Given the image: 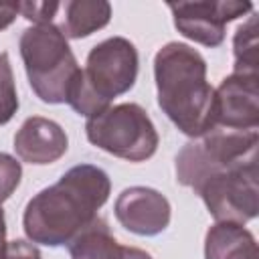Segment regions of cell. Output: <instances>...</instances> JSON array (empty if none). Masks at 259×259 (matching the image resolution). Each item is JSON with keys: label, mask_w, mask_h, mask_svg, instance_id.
I'll return each mask as SVG.
<instances>
[{"label": "cell", "mask_w": 259, "mask_h": 259, "mask_svg": "<svg viewBox=\"0 0 259 259\" xmlns=\"http://www.w3.org/2000/svg\"><path fill=\"white\" fill-rule=\"evenodd\" d=\"M6 219H4V208H2V204H0V253L4 251V247H6Z\"/></svg>", "instance_id": "21"}, {"label": "cell", "mask_w": 259, "mask_h": 259, "mask_svg": "<svg viewBox=\"0 0 259 259\" xmlns=\"http://www.w3.org/2000/svg\"><path fill=\"white\" fill-rule=\"evenodd\" d=\"M71 259H125V247L111 235L107 223L95 217L71 243Z\"/></svg>", "instance_id": "14"}, {"label": "cell", "mask_w": 259, "mask_h": 259, "mask_svg": "<svg viewBox=\"0 0 259 259\" xmlns=\"http://www.w3.org/2000/svg\"><path fill=\"white\" fill-rule=\"evenodd\" d=\"M28 83L45 103H67L81 67L63 30L55 24H34L22 30L18 40Z\"/></svg>", "instance_id": "4"}, {"label": "cell", "mask_w": 259, "mask_h": 259, "mask_svg": "<svg viewBox=\"0 0 259 259\" xmlns=\"http://www.w3.org/2000/svg\"><path fill=\"white\" fill-rule=\"evenodd\" d=\"M18 93L8 53H0V125H6L18 111Z\"/></svg>", "instance_id": "16"}, {"label": "cell", "mask_w": 259, "mask_h": 259, "mask_svg": "<svg viewBox=\"0 0 259 259\" xmlns=\"http://www.w3.org/2000/svg\"><path fill=\"white\" fill-rule=\"evenodd\" d=\"M18 14V4H0V30H4L6 26H10L16 20Z\"/></svg>", "instance_id": "20"}, {"label": "cell", "mask_w": 259, "mask_h": 259, "mask_svg": "<svg viewBox=\"0 0 259 259\" xmlns=\"http://www.w3.org/2000/svg\"><path fill=\"white\" fill-rule=\"evenodd\" d=\"M61 10L63 24L59 28L67 38H85L111 20V4L105 0H67Z\"/></svg>", "instance_id": "13"}, {"label": "cell", "mask_w": 259, "mask_h": 259, "mask_svg": "<svg viewBox=\"0 0 259 259\" xmlns=\"http://www.w3.org/2000/svg\"><path fill=\"white\" fill-rule=\"evenodd\" d=\"M69 148V138L65 130L42 115H32L22 121L14 136L16 156L34 166H47L65 156Z\"/></svg>", "instance_id": "11"}, {"label": "cell", "mask_w": 259, "mask_h": 259, "mask_svg": "<svg viewBox=\"0 0 259 259\" xmlns=\"http://www.w3.org/2000/svg\"><path fill=\"white\" fill-rule=\"evenodd\" d=\"M0 259H42V255L34 243L14 239L6 243L4 251L0 253Z\"/></svg>", "instance_id": "19"}, {"label": "cell", "mask_w": 259, "mask_h": 259, "mask_svg": "<svg viewBox=\"0 0 259 259\" xmlns=\"http://www.w3.org/2000/svg\"><path fill=\"white\" fill-rule=\"evenodd\" d=\"M235 65L233 73L259 75V36H257V16L251 14L247 22L237 26L233 36Z\"/></svg>", "instance_id": "15"}, {"label": "cell", "mask_w": 259, "mask_h": 259, "mask_svg": "<svg viewBox=\"0 0 259 259\" xmlns=\"http://www.w3.org/2000/svg\"><path fill=\"white\" fill-rule=\"evenodd\" d=\"M214 125L229 130H257L259 75L231 73L221 81L214 89Z\"/></svg>", "instance_id": "9"}, {"label": "cell", "mask_w": 259, "mask_h": 259, "mask_svg": "<svg viewBox=\"0 0 259 259\" xmlns=\"http://www.w3.org/2000/svg\"><path fill=\"white\" fill-rule=\"evenodd\" d=\"M111 180L93 164L69 168L59 182L36 192L24 208L22 229L30 243L45 247L69 245L107 202Z\"/></svg>", "instance_id": "1"}, {"label": "cell", "mask_w": 259, "mask_h": 259, "mask_svg": "<svg viewBox=\"0 0 259 259\" xmlns=\"http://www.w3.org/2000/svg\"><path fill=\"white\" fill-rule=\"evenodd\" d=\"M20 178H22L20 162L10 154L0 152V204L12 196V192L20 184Z\"/></svg>", "instance_id": "17"}, {"label": "cell", "mask_w": 259, "mask_h": 259, "mask_svg": "<svg viewBox=\"0 0 259 259\" xmlns=\"http://www.w3.org/2000/svg\"><path fill=\"white\" fill-rule=\"evenodd\" d=\"M176 30L208 49L223 45L225 40V26L251 12V2H235V0H217V2H170L168 4Z\"/></svg>", "instance_id": "8"}, {"label": "cell", "mask_w": 259, "mask_h": 259, "mask_svg": "<svg viewBox=\"0 0 259 259\" xmlns=\"http://www.w3.org/2000/svg\"><path fill=\"white\" fill-rule=\"evenodd\" d=\"M158 105L188 138L214 125V89L206 81V61L186 42H168L154 57Z\"/></svg>", "instance_id": "2"}, {"label": "cell", "mask_w": 259, "mask_h": 259, "mask_svg": "<svg viewBox=\"0 0 259 259\" xmlns=\"http://www.w3.org/2000/svg\"><path fill=\"white\" fill-rule=\"evenodd\" d=\"M113 212L123 229L142 237L160 235L166 231L172 217L168 198L148 186H130L121 190L115 198Z\"/></svg>", "instance_id": "10"}, {"label": "cell", "mask_w": 259, "mask_h": 259, "mask_svg": "<svg viewBox=\"0 0 259 259\" xmlns=\"http://www.w3.org/2000/svg\"><path fill=\"white\" fill-rule=\"evenodd\" d=\"M194 192L202 198L217 223L245 225L259 214L257 162L214 172Z\"/></svg>", "instance_id": "7"}, {"label": "cell", "mask_w": 259, "mask_h": 259, "mask_svg": "<svg viewBox=\"0 0 259 259\" xmlns=\"http://www.w3.org/2000/svg\"><path fill=\"white\" fill-rule=\"evenodd\" d=\"M200 142H188L176 156V180L182 186L196 188L214 172L257 162V130L210 127Z\"/></svg>", "instance_id": "5"}, {"label": "cell", "mask_w": 259, "mask_h": 259, "mask_svg": "<svg viewBox=\"0 0 259 259\" xmlns=\"http://www.w3.org/2000/svg\"><path fill=\"white\" fill-rule=\"evenodd\" d=\"M61 10V2H18V14L34 24H49Z\"/></svg>", "instance_id": "18"}, {"label": "cell", "mask_w": 259, "mask_h": 259, "mask_svg": "<svg viewBox=\"0 0 259 259\" xmlns=\"http://www.w3.org/2000/svg\"><path fill=\"white\" fill-rule=\"evenodd\" d=\"M85 134L93 146L127 162H146L160 144L148 111L138 103L109 105L87 119Z\"/></svg>", "instance_id": "6"}, {"label": "cell", "mask_w": 259, "mask_h": 259, "mask_svg": "<svg viewBox=\"0 0 259 259\" xmlns=\"http://www.w3.org/2000/svg\"><path fill=\"white\" fill-rule=\"evenodd\" d=\"M204 259H259L253 233L237 223H214L204 235Z\"/></svg>", "instance_id": "12"}, {"label": "cell", "mask_w": 259, "mask_h": 259, "mask_svg": "<svg viewBox=\"0 0 259 259\" xmlns=\"http://www.w3.org/2000/svg\"><path fill=\"white\" fill-rule=\"evenodd\" d=\"M140 57L132 40L109 36L97 42L71 85L67 103L87 119L105 111L113 97L127 93L138 79Z\"/></svg>", "instance_id": "3"}]
</instances>
